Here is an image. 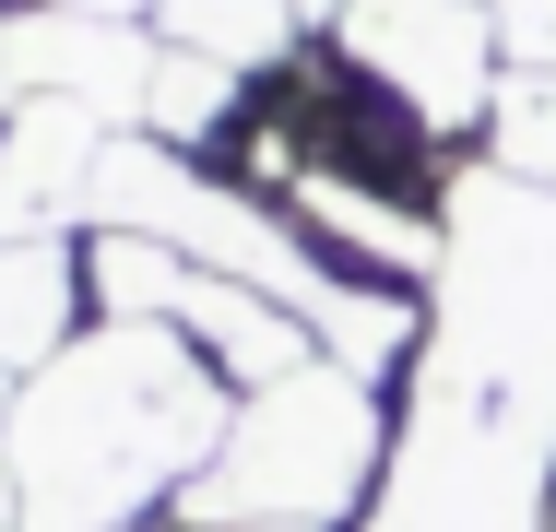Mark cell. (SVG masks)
I'll return each mask as SVG.
<instances>
[{
	"label": "cell",
	"instance_id": "1",
	"mask_svg": "<svg viewBox=\"0 0 556 532\" xmlns=\"http://www.w3.org/2000/svg\"><path fill=\"white\" fill-rule=\"evenodd\" d=\"M225 426L237 391L178 319H108L60 343L0 415L12 532H130L154 497L202 485Z\"/></svg>",
	"mask_w": 556,
	"mask_h": 532
},
{
	"label": "cell",
	"instance_id": "2",
	"mask_svg": "<svg viewBox=\"0 0 556 532\" xmlns=\"http://www.w3.org/2000/svg\"><path fill=\"white\" fill-rule=\"evenodd\" d=\"M379 461H391V403H379L355 367L308 355V367H285L273 391H237V426H225V449L202 461V485H190L178 509L202 532L343 521V509L379 497Z\"/></svg>",
	"mask_w": 556,
	"mask_h": 532
},
{
	"label": "cell",
	"instance_id": "3",
	"mask_svg": "<svg viewBox=\"0 0 556 532\" xmlns=\"http://www.w3.org/2000/svg\"><path fill=\"white\" fill-rule=\"evenodd\" d=\"M332 48H343V72L403 130H427V142H462V130L485 142V106L509 84V36H497L485 0H343Z\"/></svg>",
	"mask_w": 556,
	"mask_h": 532
},
{
	"label": "cell",
	"instance_id": "4",
	"mask_svg": "<svg viewBox=\"0 0 556 532\" xmlns=\"http://www.w3.org/2000/svg\"><path fill=\"white\" fill-rule=\"evenodd\" d=\"M108 166V118L72 96H24L0 118V237H60L72 213H96Z\"/></svg>",
	"mask_w": 556,
	"mask_h": 532
},
{
	"label": "cell",
	"instance_id": "5",
	"mask_svg": "<svg viewBox=\"0 0 556 532\" xmlns=\"http://www.w3.org/2000/svg\"><path fill=\"white\" fill-rule=\"evenodd\" d=\"M154 60L166 48H142V24H96V12H48L36 0L12 24V84L24 96H72V106H96V118H142Z\"/></svg>",
	"mask_w": 556,
	"mask_h": 532
},
{
	"label": "cell",
	"instance_id": "6",
	"mask_svg": "<svg viewBox=\"0 0 556 532\" xmlns=\"http://www.w3.org/2000/svg\"><path fill=\"white\" fill-rule=\"evenodd\" d=\"M72 331V249L60 237H0V367H48Z\"/></svg>",
	"mask_w": 556,
	"mask_h": 532
},
{
	"label": "cell",
	"instance_id": "7",
	"mask_svg": "<svg viewBox=\"0 0 556 532\" xmlns=\"http://www.w3.org/2000/svg\"><path fill=\"white\" fill-rule=\"evenodd\" d=\"M166 48L214 60V72H273L296 48V0H154Z\"/></svg>",
	"mask_w": 556,
	"mask_h": 532
},
{
	"label": "cell",
	"instance_id": "8",
	"mask_svg": "<svg viewBox=\"0 0 556 532\" xmlns=\"http://www.w3.org/2000/svg\"><path fill=\"white\" fill-rule=\"evenodd\" d=\"M485 166L556 190V60H509V84L485 106Z\"/></svg>",
	"mask_w": 556,
	"mask_h": 532
},
{
	"label": "cell",
	"instance_id": "9",
	"mask_svg": "<svg viewBox=\"0 0 556 532\" xmlns=\"http://www.w3.org/2000/svg\"><path fill=\"white\" fill-rule=\"evenodd\" d=\"M225 106H237V72L190 60V48H166V60H154V96H142L154 142H202V130H225Z\"/></svg>",
	"mask_w": 556,
	"mask_h": 532
},
{
	"label": "cell",
	"instance_id": "10",
	"mask_svg": "<svg viewBox=\"0 0 556 532\" xmlns=\"http://www.w3.org/2000/svg\"><path fill=\"white\" fill-rule=\"evenodd\" d=\"M485 12H497L509 60H556V0H485Z\"/></svg>",
	"mask_w": 556,
	"mask_h": 532
},
{
	"label": "cell",
	"instance_id": "11",
	"mask_svg": "<svg viewBox=\"0 0 556 532\" xmlns=\"http://www.w3.org/2000/svg\"><path fill=\"white\" fill-rule=\"evenodd\" d=\"M48 12H96V24H142L154 0H48Z\"/></svg>",
	"mask_w": 556,
	"mask_h": 532
},
{
	"label": "cell",
	"instance_id": "12",
	"mask_svg": "<svg viewBox=\"0 0 556 532\" xmlns=\"http://www.w3.org/2000/svg\"><path fill=\"white\" fill-rule=\"evenodd\" d=\"M237 532H332V521H237Z\"/></svg>",
	"mask_w": 556,
	"mask_h": 532
},
{
	"label": "cell",
	"instance_id": "13",
	"mask_svg": "<svg viewBox=\"0 0 556 532\" xmlns=\"http://www.w3.org/2000/svg\"><path fill=\"white\" fill-rule=\"evenodd\" d=\"M0 532H12V473H0Z\"/></svg>",
	"mask_w": 556,
	"mask_h": 532
},
{
	"label": "cell",
	"instance_id": "14",
	"mask_svg": "<svg viewBox=\"0 0 556 532\" xmlns=\"http://www.w3.org/2000/svg\"><path fill=\"white\" fill-rule=\"evenodd\" d=\"M296 12H308V0H296ZM320 12H343V0H320Z\"/></svg>",
	"mask_w": 556,
	"mask_h": 532
},
{
	"label": "cell",
	"instance_id": "15",
	"mask_svg": "<svg viewBox=\"0 0 556 532\" xmlns=\"http://www.w3.org/2000/svg\"><path fill=\"white\" fill-rule=\"evenodd\" d=\"M545 532H556V521H545Z\"/></svg>",
	"mask_w": 556,
	"mask_h": 532
}]
</instances>
